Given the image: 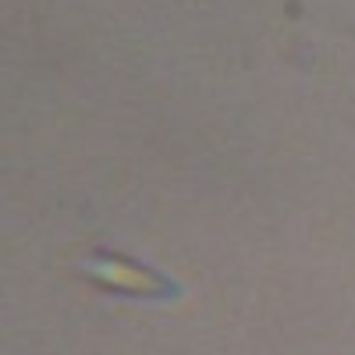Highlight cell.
<instances>
[{"mask_svg":"<svg viewBox=\"0 0 355 355\" xmlns=\"http://www.w3.org/2000/svg\"><path fill=\"white\" fill-rule=\"evenodd\" d=\"M85 274L96 277L107 288H117V291H135V295H160V291H167L164 281H157L150 270H139V266L121 263V259H110V256L89 259L85 263Z\"/></svg>","mask_w":355,"mask_h":355,"instance_id":"obj_1","label":"cell"}]
</instances>
